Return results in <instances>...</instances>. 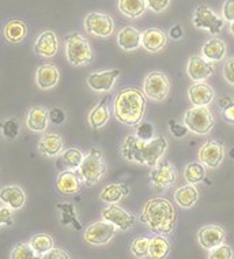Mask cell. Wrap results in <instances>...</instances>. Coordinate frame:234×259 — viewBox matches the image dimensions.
I'll return each mask as SVG.
<instances>
[{"label":"cell","mask_w":234,"mask_h":259,"mask_svg":"<svg viewBox=\"0 0 234 259\" xmlns=\"http://www.w3.org/2000/svg\"><path fill=\"white\" fill-rule=\"evenodd\" d=\"M2 133L7 139H15L19 135V123L17 119H7L0 124Z\"/></svg>","instance_id":"f35d334b"},{"label":"cell","mask_w":234,"mask_h":259,"mask_svg":"<svg viewBox=\"0 0 234 259\" xmlns=\"http://www.w3.org/2000/svg\"><path fill=\"white\" fill-rule=\"evenodd\" d=\"M202 56L208 62H221L226 56V44L221 38H210L202 47Z\"/></svg>","instance_id":"484cf974"},{"label":"cell","mask_w":234,"mask_h":259,"mask_svg":"<svg viewBox=\"0 0 234 259\" xmlns=\"http://www.w3.org/2000/svg\"><path fill=\"white\" fill-rule=\"evenodd\" d=\"M102 219L115 225L119 231H128L136 223V217L129 211H125L116 203L108 205L102 210Z\"/></svg>","instance_id":"7c38bea8"},{"label":"cell","mask_w":234,"mask_h":259,"mask_svg":"<svg viewBox=\"0 0 234 259\" xmlns=\"http://www.w3.org/2000/svg\"><path fill=\"white\" fill-rule=\"evenodd\" d=\"M230 33L234 36V22H230Z\"/></svg>","instance_id":"f5cc1de1"},{"label":"cell","mask_w":234,"mask_h":259,"mask_svg":"<svg viewBox=\"0 0 234 259\" xmlns=\"http://www.w3.org/2000/svg\"><path fill=\"white\" fill-rule=\"evenodd\" d=\"M49 124V111L44 107H33L27 113V128L34 133H44Z\"/></svg>","instance_id":"603a6c76"},{"label":"cell","mask_w":234,"mask_h":259,"mask_svg":"<svg viewBox=\"0 0 234 259\" xmlns=\"http://www.w3.org/2000/svg\"><path fill=\"white\" fill-rule=\"evenodd\" d=\"M27 36L26 23L19 21V19H13L7 22L5 26V37L10 44H21Z\"/></svg>","instance_id":"f546056e"},{"label":"cell","mask_w":234,"mask_h":259,"mask_svg":"<svg viewBox=\"0 0 234 259\" xmlns=\"http://www.w3.org/2000/svg\"><path fill=\"white\" fill-rule=\"evenodd\" d=\"M170 83L168 76L161 71H151L143 82V93L147 99L154 101H164L168 97Z\"/></svg>","instance_id":"52a82bcc"},{"label":"cell","mask_w":234,"mask_h":259,"mask_svg":"<svg viewBox=\"0 0 234 259\" xmlns=\"http://www.w3.org/2000/svg\"><path fill=\"white\" fill-rule=\"evenodd\" d=\"M194 26L196 29L207 30L210 34H218L225 26V21L219 18L210 7L206 5H199L195 9Z\"/></svg>","instance_id":"9c48e42d"},{"label":"cell","mask_w":234,"mask_h":259,"mask_svg":"<svg viewBox=\"0 0 234 259\" xmlns=\"http://www.w3.org/2000/svg\"><path fill=\"white\" fill-rule=\"evenodd\" d=\"M82 186H84V184L79 170H60L58 180H56V187H58V191L60 194H63V195H74V194L79 191Z\"/></svg>","instance_id":"5bb4252c"},{"label":"cell","mask_w":234,"mask_h":259,"mask_svg":"<svg viewBox=\"0 0 234 259\" xmlns=\"http://www.w3.org/2000/svg\"><path fill=\"white\" fill-rule=\"evenodd\" d=\"M186 72L191 79L195 82H202L206 80L214 72V66L211 62H208L203 56H191L186 64Z\"/></svg>","instance_id":"e0dca14e"},{"label":"cell","mask_w":234,"mask_h":259,"mask_svg":"<svg viewBox=\"0 0 234 259\" xmlns=\"http://www.w3.org/2000/svg\"><path fill=\"white\" fill-rule=\"evenodd\" d=\"M0 202L3 205L9 206L10 209L19 210L25 206L26 194L19 186H15V184L6 186L0 190Z\"/></svg>","instance_id":"44dd1931"},{"label":"cell","mask_w":234,"mask_h":259,"mask_svg":"<svg viewBox=\"0 0 234 259\" xmlns=\"http://www.w3.org/2000/svg\"><path fill=\"white\" fill-rule=\"evenodd\" d=\"M170 252V243L168 241L165 235H155L150 239V248H149V256L153 259L166 258Z\"/></svg>","instance_id":"d6a6232c"},{"label":"cell","mask_w":234,"mask_h":259,"mask_svg":"<svg viewBox=\"0 0 234 259\" xmlns=\"http://www.w3.org/2000/svg\"><path fill=\"white\" fill-rule=\"evenodd\" d=\"M78 170L86 187H91L97 184L106 174V164L102 150L97 148L90 149V152L87 153V156H84L83 162L80 164Z\"/></svg>","instance_id":"277c9868"},{"label":"cell","mask_w":234,"mask_h":259,"mask_svg":"<svg viewBox=\"0 0 234 259\" xmlns=\"http://www.w3.org/2000/svg\"><path fill=\"white\" fill-rule=\"evenodd\" d=\"M0 225H7V227H13L14 225L13 209H10L9 206L3 205L2 202H0Z\"/></svg>","instance_id":"b9f144b4"},{"label":"cell","mask_w":234,"mask_h":259,"mask_svg":"<svg viewBox=\"0 0 234 259\" xmlns=\"http://www.w3.org/2000/svg\"><path fill=\"white\" fill-rule=\"evenodd\" d=\"M137 138L143 139V141H150L154 138V125L147 121H141L136 125V133H135Z\"/></svg>","instance_id":"60d3db41"},{"label":"cell","mask_w":234,"mask_h":259,"mask_svg":"<svg viewBox=\"0 0 234 259\" xmlns=\"http://www.w3.org/2000/svg\"><path fill=\"white\" fill-rule=\"evenodd\" d=\"M226 233L225 229L219 227V225H215V224H208V225H204L199 229L198 232V240H199V244L203 247L204 250H212L214 247L219 246L225 241Z\"/></svg>","instance_id":"9a60e30c"},{"label":"cell","mask_w":234,"mask_h":259,"mask_svg":"<svg viewBox=\"0 0 234 259\" xmlns=\"http://www.w3.org/2000/svg\"><path fill=\"white\" fill-rule=\"evenodd\" d=\"M117 44L124 51H135L142 47V33L136 27L127 26L119 31Z\"/></svg>","instance_id":"cb8c5ba5"},{"label":"cell","mask_w":234,"mask_h":259,"mask_svg":"<svg viewBox=\"0 0 234 259\" xmlns=\"http://www.w3.org/2000/svg\"><path fill=\"white\" fill-rule=\"evenodd\" d=\"M208 258L210 259H231L233 258V250L231 247L227 246V244H219V246L214 247L212 250H210V254H208Z\"/></svg>","instance_id":"ab89813d"},{"label":"cell","mask_w":234,"mask_h":259,"mask_svg":"<svg viewBox=\"0 0 234 259\" xmlns=\"http://www.w3.org/2000/svg\"><path fill=\"white\" fill-rule=\"evenodd\" d=\"M49 120L52 121L53 124H62L66 120V113L60 108H53L49 111Z\"/></svg>","instance_id":"7dc6e473"},{"label":"cell","mask_w":234,"mask_h":259,"mask_svg":"<svg viewBox=\"0 0 234 259\" xmlns=\"http://www.w3.org/2000/svg\"><path fill=\"white\" fill-rule=\"evenodd\" d=\"M198 199H199V192L194 184L182 186V187L177 188L176 192H174V201H176L177 205L180 207H184V209L194 207Z\"/></svg>","instance_id":"f1b7e54d"},{"label":"cell","mask_w":234,"mask_h":259,"mask_svg":"<svg viewBox=\"0 0 234 259\" xmlns=\"http://www.w3.org/2000/svg\"><path fill=\"white\" fill-rule=\"evenodd\" d=\"M84 154L80 152L79 149L70 148L62 152V156L58 160V168L60 170L79 169L80 164L83 162Z\"/></svg>","instance_id":"83f0119b"},{"label":"cell","mask_w":234,"mask_h":259,"mask_svg":"<svg viewBox=\"0 0 234 259\" xmlns=\"http://www.w3.org/2000/svg\"><path fill=\"white\" fill-rule=\"evenodd\" d=\"M45 259H70L71 255L67 254V251H64L63 248H55L53 247L52 250L48 251L46 254L42 256Z\"/></svg>","instance_id":"c3c4849f"},{"label":"cell","mask_w":234,"mask_h":259,"mask_svg":"<svg viewBox=\"0 0 234 259\" xmlns=\"http://www.w3.org/2000/svg\"><path fill=\"white\" fill-rule=\"evenodd\" d=\"M223 119L234 124V104H231L229 108L223 109Z\"/></svg>","instance_id":"681fc988"},{"label":"cell","mask_w":234,"mask_h":259,"mask_svg":"<svg viewBox=\"0 0 234 259\" xmlns=\"http://www.w3.org/2000/svg\"><path fill=\"white\" fill-rule=\"evenodd\" d=\"M116 231L117 228L113 224L102 220V221H97V223L88 225L84 231L83 237L86 243L91 244V246H104L113 239Z\"/></svg>","instance_id":"8fae6325"},{"label":"cell","mask_w":234,"mask_h":259,"mask_svg":"<svg viewBox=\"0 0 234 259\" xmlns=\"http://www.w3.org/2000/svg\"><path fill=\"white\" fill-rule=\"evenodd\" d=\"M177 178L176 169L169 161H159L150 174V183L157 192H165L174 184Z\"/></svg>","instance_id":"ba28073f"},{"label":"cell","mask_w":234,"mask_h":259,"mask_svg":"<svg viewBox=\"0 0 234 259\" xmlns=\"http://www.w3.org/2000/svg\"><path fill=\"white\" fill-rule=\"evenodd\" d=\"M168 139L164 135L154 137L150 141H143L136 135H128L121 143V154L129 162L149 165L154 168L168 150Z\"/></svg>","instance_id":"6da1fadb"},{"label":"cell","mask_w":234,"mask_h":259,"mask_svg":"<svg viewBox=\"0 0 234 259\" xmlns=\"http://www.w3.org/2000/svg\"><path fill=\"white\" fill-rule=\"evenodd\" d=\"M146 2L147 7L154 13H162L170 5V0H146Z\"/></svg>","instance_id":"f6af8a7d"},{"label":"cell","mask_w":234,"mask_h":259,"mask_svg":"<svg viewBox=\"0 0 234 259\" xmlns=\"http://www.w3.org/2000/svg\"><path fill=\"white\" fill-rule=\"evenodd\" d=\"M149 248H150V237H136L131 243V252L136 258H147L149 256Z\"/></svg>","instance_id":"8d00e7d4"},{"label":"cell","mask_w":234,"mask_h":259,"mask_svg":"<svg viewBox=\"0 0 234 259\" xmlns=\"http://www.w3.org/2000/svg\"><path fill=\"white\" fill-rule=\"evenodd\" d=\"M184 178L188 184H198L206 178V169L202 162H191L185 166Z\"/></svg>","instance_id":"e575fe53"},{"label":"cell","mask_w":234,"mask_h":259,"mask_svg":"<svg viewBox=\"0 0 234 259\" xmlns=\"http://www.w3.org/2000/svg\"><path fill=\"white\" fill-rule=\"evenodd\" d=\"M166 42H168V37L161 29L150 27L142 33V47L151 54L162 50Z\"/></svg>","instance_id":"7402d4cb"},{"label":"cell","mask_w":234,"mask_h":259,"mask_svg":"<svg viewBox=\"0 0 234 259\" xmlns=\"http://www.w3.org/2000/svg\"><path fill=\"white\" fill-rule=\"evenodd\" d=\"M116 119L125 125H137L143 120L146 112V96L137 88L120 90L113 103Z\"/></svg>","instance_id":"3957f363"},{"label":"cell","mask_w":234,"mask_h":259,"mask_svg":"<svg viewBox=\"0 0 234 259\" xmlns=\"http://www.w3.org/2000/svg\"><path fill=\"white\" fill-rule=\"evenodd\" d=\"M38 150L46 157H56L63 152V138L59 134H44L38 142Z\"/></svg>","instance_id":"4316f807"},{"label":"cell","mask_w":234,"mask_h":259,"mask_svg":"<svg viewBox=\"0 0 234 259\" xmlns=\"http://www.w3.org/2000/svg\"><path fill=\"white\" fill-rule=\"evenodd\" d=\"M59 210L62 211V224L63 225H72L76 231L82 229V225L76 219L75 207L71 203H59Z\"/></svg>","instance_id":"d590c367"},{"label":"cell","mask_w":234,"mask_h":259,"mask_svg":"<svg viewBox=\"0 0 234 259\" xmlns=\"http://www.w3.org/2000/svg\"><path fill=\"white\" fill-rule=\"evenodd\" d=\"M170 37L172 38H174V40H178V38H181L182 34H184V31H182L181 26L180 25H176V26H173L172 29H170Z\"/></svg>","instance_id":"f907efd6"},{"label":"cell","mask_w":234,"mask_h":259,"mask_svg":"<svg viewBox=\"0 0 234 259\" xmlns=\"http://www.w3.org/2000/svg\"><path fill=\"white\" fill-rule=\"evenodd\" d=\"M59 51V41L53 30H44L34 42V52L42 58H53Z\"/></svg>","instance_id":"ac0fdd59"},{"label":"cell","mask_w":234,"mask_h":259,"mask_svg":"<svg viewBox=\"0 0 234 259\" xmlns=\"http://www.w3.org/2000/svg\"><path fill=\"white\" fill-rule=\"evenodd\" d=\"M147 9L146 0H119L120 13L128 18H139Z\"/></svg>","instance_id":"1f68e13d"},{"label":"cell","mask_w":234,"mask_h":259,"mask_svg":"<svg viewBox=\"0 0 234 259\" xmlns=\"http://www.w3.org/2000/svg\"><path fill=\"white\" fill-rule=\"evenodd\" d=\"M198 158H199V162H202L203 165L215 169L221 165L222 161L225 158L223 143L215 141V139H210L200 148L199 153H198Z\"/></svg>","instance_id":"4fadbf2b"},{"label":"cell","mask_w":234,"mask_h":259,"mask_svg":"<svg viewBox=\"0 0 234 259\" xmlns=\"http://www.w3.org/2000/svg\"><path fill=\"white\" fill-rule=\"evenodd\" d=\"M10 256L11 259H31L35 258L37 255H35L34 250L31 248L30 243H21L14 247Z\"/></svg>","instance_id":"74e56055"},{"label":"cell","mask_w":234,"mask_h":259,"mask_svg":"<svg viewBox=\"0 0 234 259\" xmlns=\"http://www.w3.org/2000/svg\"><path fill=\"white\" fill-rule=\"evenodd\" d=\"M214 89L206 82H195L188 89V97L195 107H208L214 100Z\"/></svg>","instance_id":"d6986e66"},{"label":"cell","mask_w":234,"mask_h":259,"mask_svg":"<svg viewBox=\"0 0 234 259\" xmlns=\"http://www.w3.org/2000/svg\"><path fill=\"white\" fill-rule=\"evenodd\" d=\"M120 70H106V71L93 72L87 76V85L94 92H109L115 86L116 80L120 76Z\"/></svg>","instance_id":"2e32d148"},{"label":"cell","mask_w":234,"mask_h":259,"mask_svg":"<svg viewBox=\"0 0 234 259\" xmlns=\"http://www.w3.org/2000/svg\"><path fill=\"white\" fill-rule=\"evenodd\" d=\"M129 194V188L123 183H112L108 184L106 187L100 194L102 202H105L108 205L111 203H117L120 199H123L124 197H127Z\"/></svg>","instance_id":"4dcf8cb0"},{"label":"cell","mask_w":234,"mask_h":259,"mask_svg":"<svg viewBox=\"0 0 234 259\" xmlns=\"http://www.w3.org/2000/svg\"><path fill=\"white\" fill-rule=\"evenodd\" d=\"M184 124L194 134L206 135L214 128L215 119H214L212 112L207 107H195L194 105L185 112Z\"/></svg>","instance_id":"8992f818"},{"label":"cell","mask_w":234,"mask_h":259,"mask_svg":"<svg viewBox=\"0 0 234 259\" xmlns=\"http://www.w3.org/2000/svg\"><path fill=\"white\" fill-rule=\"evenodd\" d=\"M231 104H234V100L231 99V97H229V96H226V97H222V99L219 100V105H221L222 109H226V108H229Z\"/></svg>","instance_id":"816d5d0a"},{"label":"cell","mask_w":234,"mask_h":259,"mask_svg":"<svg viewBox=\"0 0 234 259\" xmlns=\"http://www.w3.org/2000/svg\"><path fill=\"white\" fill-rule=\"evenodd\" d=\"M169 127H170V133L173 134V137H176V138H182V137H185L188 134V127L185 124H178L174 120L169 121Z\"/></svg>","instance_id":"ee69618b"},{"label":"cell","mask_w":234,"mask_h":259,"mask_svg":"<svg viewBox=\"0 0 234 259\" xmlns=\"http://www.w3.org/2000/svg\"><path fill=\"white\" fill-rule=\"evenodd\" d=\"M176 209L166 198H153L143 206L141 221L150 228L155 235L168 236L176 225Z\"/></svg>","instance_id":"7a4b0ae2"},{"label":"cell","mask_w":234,"mask_h":259,"mask_svg":"<svg viewBox=\"0 0 234 259\" xmlns=\"http://www.w3.org/2000/svg\"><path fill=\"white\" fill-rule=\"evenodd\" d=\"M84 29L94 36L109 37L115 30V22L109 14L93 11L84 18Z\"/></svg>","instance_id":"30bf717a"},{"label":"cell","mask_w":234,"mask_h":259,"mask_svg":"<svg viewBox=\"0 0 234 259\" xmlns=\"http://www.w3.org/2000/svg\"><path fill=\"white\" fill-rule=\"evenodd\" d=\"M223 78L229 85L234 86V58H230L223 66Z\"/></svg>","instance_id":"bcb514c9"},{"label":"cell","mask_w":234,"mask_h":259,"mask_svg":"<svg viewBox=\"0 0 234 259\" xmlns=\"http://www.w3.org/2000/svg\"><path fill=\"white\" fill-rule=\"evenodd\" d=\"M29 243L38 258H42L48 251L53 248V237L48 233H37L34 236H31Z\"/></svg>","instance_id":"836d02e7"},{"label":"cell","mask_w":234,"mask_h":259,"mask_svg":"<svg viewBox=\"0 0 234 259\" xmlns=\"http://www.w3.org/2000/svg\"><path fill=\"white\" fill-rule=\"evenodd\" d=\"M59 78H60V72H59L58 67L52 63L41 64L40 67L37 68V72H35L37 86L42 90L53 89L55 86L58 85Z\"/></svg>","instance_id":"ffe728a7"},{"label":"cell","mask_w":234,"mask_h":259,"mask_svg":"<svg viewBox=\"0 0 234 259\" xmlns=\"http://www.w3.org/2000/svg\"><path fill=\"white\" fill-rule=\"evenodd\" d=\"M109 116H111V112H109V99L104 97L90 111V113H88V123H90L93 130L102 128L108 123V120H109Z\"/></svg>","instance_id":"d4e9b609"},{"label":"cell","mask_w":234,"mask_h":259,"mask_svg":"<svg viewBox=\"0 0 234 259\" xmlns=\"http://www.w3.org/2000/svg\"><path fill=\"white\" fill-rule=\"evenodd\" d=\"M222 19L226 22H234V0H225L222 6Z\"/></svg>","instance_id":"7bdbcfd3"},{"label":"cell","mask_w":234,"mask_h":259,"mask_svg":"<svg viewBox=\"0 0 234 259\" xmlns=\"http://www.w3.org/2000/svg\"><path fill=\"white\" fill-rule=\"evenodd\" d=\"M66 56L70 64L79 67L93 60V51L88 41L79 33H70L66 37Z\"/></svg>","instance_id":"5b68a950"}]
</instances>
